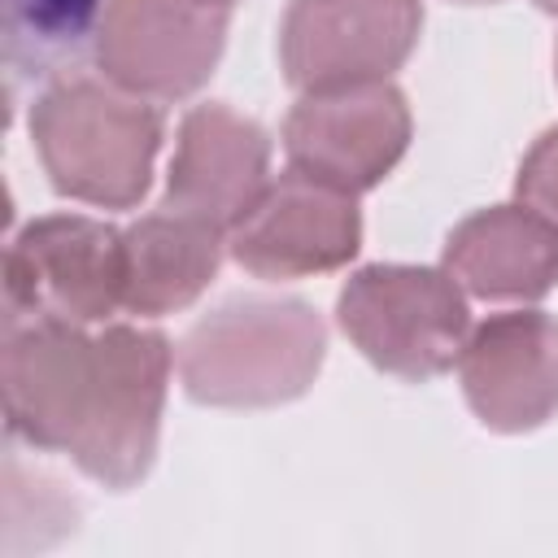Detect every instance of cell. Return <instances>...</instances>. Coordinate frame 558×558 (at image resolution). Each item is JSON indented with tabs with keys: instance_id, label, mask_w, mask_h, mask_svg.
<instances>
[{
	"instance_id": "12",
	"label": "cell",
	"mask_w": 558,
	"mask_h": 558,
	"mask_svg": "<svg viewBox=\"0 0 558 558\" xmlns=\"http://www.w3.org/2000/svg\"><path fill=\"white\" fill-rule=\"evenodd\" d=\"M266 183H270V140L253 118L227 105H196L183 118L166 183L170 209L201 218L218 231H231Z\"/></svg>"
},
{
	"instance_id": "10",
	"label": "cell",
	"mask_w": 558,
	"mask_h": 558,
	"mask_svg": "<svg viewBox=\"0 0 558 558\" xmlns=\"http://www.w3.org/2000/svg\"><path fill=\"white\" fill-rule=\"evenodd\" d=\"M96 375V336L61 318H4L0 388L9 432L39 449L74 445Z\"/></svg>"
},
{
	"instance_id": "15",
	"label": "cell",
	"mask_w": 558,
	"mask_h": 558,
	"mask_svg": "<svg viewBox=\"0 0 558 558\" xmlns=\"http://www.w3.org/2000/svg\"><path fill=\"white\" fill-rule=\"evenodd\" d=\"M519 196L527 209L558 227V126L545 131L519 166Z\"/></svg>"
},
{
	"instance_id": "1",
	"label": "cell",
	"mask_w": 558,
	"mask_h": 558,
	"mask_svg": "<svg viewBox=\"0 0 558 558\" xmlns=\"http://www.w3.org/2000/svg\"><path fill=\"white\" fill-rule=\"evenodd\" d=\"M39 161L61 196L126 209L148 192L161 113L109 78H61L31 109Z\"/></svg>"
},
{
	"instance_id": "5",
	"label": "cell",
	"mask_w": 558,
	"mask_h": 558,
	"mask_svg": "<svg viewBox=\"0 0 558 558\" xmlns=\"http://www.w3.org/2000/svg\"><path fill=\"white\" fill-rule=\"evenodd\" d=\"M4 305L83 327L109 318L122 305V231L78 214L22 227L4 257Z\"/></svg>"
},
{
	"instance_id": "18",
	"label": "cell",
	"mask_w": 558,
	"mask_h": 558,
	"mask_svg": "<svg viewBox=\"0 0 558 558\" xmlns=\"http://www.w3.org/2000/svg\"><path fill=\"white\" fill-rule=\"evenodd\" d=\"M205 4H214V9H231L235 0H205Z\"/></svg>"
},
{
	"instance_id": "9",
	"label": "cell",
	"mask_w": 558,
	"mask_h": 558,
	"mask_svg": "<svg viewBox=\"0 0 558 558\" xmlns=\"http://www.w3.org/2000/svg\"><path fill=\"white\" fill-rule=\"evenodd\" d=\"M362 214L353 192L288 170L231 227V257L262 279H301L344 266L357 253Z\"/></svg>"
},
{
	"instance_id": "16",
	"label": "cell",
	"mask_w": 558,
	"mask_h": 558,
	"mask_svg": "<svg viewBox=\"0 0 558 558\" xmlns=\"http://www.w3.org/2000/svg\"><path fill=\"white\" fill-rule=\"evenodd\" d=\"M96 9L105 4L100 0H13V13L39 35H74Z\"/></svg>"
},
{
	"instance_id": "7",
	"label": "cell",
	"mask_w": 558,
	"mask_h": 558,
	"mask_svg": "<svg viewBox=\"0 0 558 558\" xmlns=\"http://www.w3.org/2000/svg\"><path fill=\"white\" fill-rule=\"evenodd\" d=\"M418 26V0H292L279 57L301 92L384 83L414 52Z\"/></svg>"
},
{
	"instance_id": "4",
	"label": "cell",
	"mask_w": 558,
	"mask_h": 558,
	"mask_svg": "<svg viewBox=\"0 0 558 558\" xmlns=\"http://www.w3.org/2000/svg\"><path fill=\"white\" fill-rule=\"evenodd\" d=\"M170 384V344L148 327H105L96 336V375L83 427L70 445L74 462L105 488H131L161 432Z\"/></svg>"
},
{
	"instance_id": "3",
	"label": "cell",
	"mask_w": 558,
	"mask_h": 558,
	"mask_svg": "<svg viewBox=\"0 0 558 558\" xmlns=\"http://www.w3.org/2000/svg\"><path fill=\"white\" fill-rule=\"evenodd\" d=\"M344 336L388 375L432 379L462 357L466 296L449 270L366 266L340 292Z\"/></svg>"
},
{
	"instance_id": "17",
	"label": "cell",
	"mask_w": 558,
	"mask_h": 558,
	"mask_svg": "<svg viewBox=\"0 0 558 558\" xmlns=\"http://www.w3.org/2000/svg\"><path fill=\"white\" fill-rule=\"evenodd\" d=\"M541 9H549V13H558V0H536Z\"/></svg>"
},
{
	"instance_id": "6",
	"label": "cell",
	"mask_w": 558,
	"mask_h": 558,
	"mask_svg": "<svg viewBox=\"0 0 558 558\" xmlns=\"http://www.w3.org/2000/svg\"><path fill=\"white\" fill-rule=\"evenodd\" d=\"M227 9L205 0H105L96 13V65L144 100L192 96L218 65Z\"/></svg>"
},
{
	"instance_id": "8",
	"label": "cell",
	"mask_w": 558,
	"mask_h": 558,
	"mask_svg": "<svg viewBox=\"0 0 558 558\" xmlns=\"http://www.w3.org/2000/svg\"><path fill=\"white\" fill-rule=\"evenodd\" d=\"M410 144V105L384 83L305 92L283 122L292 170L323 179L340 192L375 187Z\"/></svg>"
},
{
	"instance_id": "11",
	"label": "cell",
	"mask_w": 558,
	"mask_h": 558,
	"mask_svg": "<svg viewBox=\"0 0 558 558\" xmlns=\"http://www.w3.org/2000/svg\"><path fill=\"white\" fill-rule=\"evenodd\" d=\"M458 371L484 427H541L558 410V318L519 310L480 323L462 344Z\"/></svg>"
},
{
	"instance_id": "13",
	"label": "cell",
	"mask_w": 558,
	"mask_h": 558,
	"mask_svg": "<svg viewBox=\"0 0 558 558\" xmlns=\"http://www.w3.org/2000/svg\"><path fill=\"white\" fill-rule=\"evenodd\" d=\"M445 270L475 296L532 301L558 283V227L523 205L480 209L453 227Z\"/></svg>"
},
{
	"instance_id": "14",
	"label": "cell",
	"mask_w": 558,
	"mask_h": 558,
	"mask_svg": "<svg viewBox=\"0 0 558 558\" xmlns=\"http://www.w3.org/2000/svg\"><path fill=\"white\" fill-rule=\"evenodd\" d=\"M222 257V231L166 205L122 231V305L157 318L205 292Z\"/></svg>"
},
{
	"instance_id": "2",
	"label": "cell",
	"mask_w": 558,
	"mask_h": 558,
	"mask_svg": "<svg viewBox=\"0 0 558 558\" xmlns=\"http://www.w3.org/2000/svg\"><path fill=\"white\" fill-rule=\"evenodd\" d=\"M323 318L292 296H235L201 318L179 353L192 401L257 410L301 397L323 366Z\"/></svg>"
}]
</instances>
